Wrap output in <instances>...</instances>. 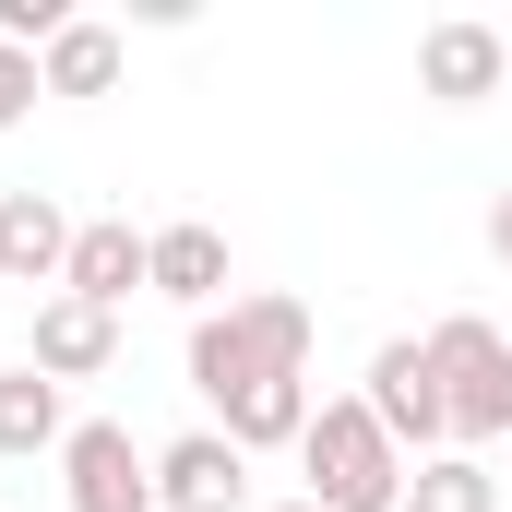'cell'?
<instances>
[{
  "label": "cell",
  "instance_id": "obj_1",
  "mask_svg": "<svg viewBox=\"0 0 512 512\" xmlns=\"http://www.w3.org/2000/svg\"><path fill=\"white\" fill-rule=\"evenodd\" d=\"M298 501L322 512H393L405 501V453L382 441V417L358 405V393H334V405H310V429H298Z\"/></svg>",
  "mask_w": 512,
  "mask_h": 512
},
{
  "label": "cell",
  "instance_id": "obj_2",
  "mask_svg": "<svg viewBox=\"0 0 512 512\" xmlns=\"http://www.w3.org/2000/svg\"><path fill=\"white\" fill-rule=\"evenodd\" d=\"M417 346H429V370H441V405H453V453H477V441H512V334H501V322L453 310V322H429Z\"/></svg>",
  "mask_w": 512,
  "mask_h": 512
},
{
  "label": "cell",
  "instance_id": "obj_3",
  "mask_svg": "<svg viewBox=\"0 0 512 512\" xmlns=\"http://www.w3.org/2000/svg\"><path fill=\"white\" fill-rule=\"evenodd\" d=\"M358 405L382 417V441L405 453V465L453 453V405H441V370H429V346H417V334H393V346H370V382H358Z\"/></svg>",
  "mask_w": 512,
  "mask_h": 512
},
{
  "label": "cell",
  "instance_id": "obj_4",
  "mask_svg": "<svg viewBox=\"0 0 512 512\" xmlns=\"http://www.w3.org/2000/svg\"><path fill=\"white\" fill-rule=\"evenodd\" d=\"M60 501L72 512H155V453H131L120 417H72V441H60Z\"/></svg>",
  "mask_w": 512,
  "mask_h": 512
},
{
  "label": "cell",
  "instance_id": "obj_5",
  "mask_svg": "<svg viewBox=\"0 0 512 512\" xmlns=\"http://www.w3.org/2000/svg\"><path fill=\"white\" fill-rule=\"evenodd\" d=\"M501 84H512V36H501V24L441 12V24L417 36V96H429V108H489Z\"/></svg>",
  "mask_w": 512,
  "mask_h": 512
},
{
  "label": "cell",
  "instance_id": "obj_6",
  "mask_svg": "<svg viewBox=\"0 0 512 512\" xmlns=\"http://www.w3.org/2000/svg\"><path fill=\"white\" fill-rule=\"evenodd\" d=\"M251 501V453L227 429H179L155 453V512H239Z\"/></svg>",
  "mask_w": 512,
  "mask_h": 512
},
{
  "label": "cell",
  "instance_id": "obj_7",
  "mask_svg": "<svg viewBox=\"0 0 512 512\" xmlns=\"http://www.w3.org/2000/svg\"><path fill=\"white\" fill-rule=\"evenodd\" d=\"M131 286H155V227H131V215H84V227H72V274H60V298L120 310Z\"/></svg>",
  "mask_w": 512,
  "mask_h": 512
},
{
  "label": "cell",
  "instance_id": "obj_8",
  "mask_svg": "<svg viewBox=\"0 0 512 512\" xmlns=\"http://www.w3.org/2000/svg\"><path fill=\"white\" fill-rule=\"evenodd\" d=\"M262 382H286V370H274V358L251 346V322H239V298H227V310H203V322H191V393H203L215 417H239V405H251Z\"/></svg>",
  "mask_w": 512,
  "mask_h": 512
},
{
  "label": "cell",
  "instance_id": "obj_9",
  "mask_svg": "<svg viewBox=\"0 0 512 512\" xmlns=\"http://www.w3.org/2000/svg\"><path fill=\"white\" fill-rule=\"evenodd\" d=\"M120 358V310H84V298H36V346H24V370H48V382H96Z\"/></svg>",
  "mask_w": 512,
  "mask_h": 512
},
{
  "label": "cell",
  "instance_id": "obj_10",
  "mask_svg": "<svg viewBox=\"0 0 512 512\" xmlns=\"http://www.w3.org/2000/svg\"><path fill=\"white\" fill-rule=\"evenodd\" d=\"M60 274H72V215L48 191H0V286H48L60 298Z\"/></svg>",
  "mask_w": 512,
  "mask_h": 512
},
{
  "label": "cell",
  "instance_id": "obj_11",
  "mask_svg": "<svg viewBox=\"0 0 512 512\" xmlns=\"http://www.w3.org/2000/svg\"><path fill=\"white\" fill-rule=\"evenodd\" d=\"M155 298H179L191 322L227 298V227H203V215H179V227H155Z\"/></svg>",
  "mask_w": 512,
  "mask_h": 512
},
{
  "label": "cell",
  "instance_id": "obj_12",
  "mask_svg": "<svg viewBox=\"0 0 512 512\" xmlns=\"http://www.w3.org/2000/svg\"><path fill=\"white\" fill-rule=\"evenodd\" d=\"M120 60H131V48H120V24L72 12V24L36 48V84H48V96H120Z\"/></svg>",
  "mask_w": 512,
  "mask_h": 512
},
{
  "label": "cell",
  "instance_id": "obj_13",
  "mask_svg": "<svg viewBox=\"0 0 512 512\" xmlns=\"http://www.w3.org/2000/svg\"><path fill=\"white\" fill-rule=\"evenodd\" d=\"M60 441H72V393L48 382V370H24V358H12V370H0V453H12V465H36V453H60Z\"/></svg>",
  "mask_w": 512,
  "mask_h": 512
},
{
  "label": "cell",
  "instance_id": "obj_14",
  "mask_svg": "<svg viewBox=\"0 0 512 512\" xmlns=\"http://www.w3.org/2000/svg\"><path fill=\"white\" fill-rule=\"evenodd\" d=\"M393 512H501V477L477 453H429V465H405V501Z\"/></svg>",
  "mask_w": 512,
  "mask_h": 512
},
{
  "label": "cell",
  "instance_id": "obj_15",
  "mask_svg": "<svg viewBox=\"0 0 512 512\" xmlns=\"http://www.w3.org/2000/svg\"><path fill=\"white\" fill-rule=\"evenodd\" d=\"M239 322H251V346L286 370V382H310V346H322V322H310V298H239Z\"/></svg>",
  "mask_w": 512,
  "mask_h": 512
},
{
  "label": "cell",
  "instance_id": "obj_16",
  "mask_svg": "<svg viewBox=\"0 0 512 512\" xmlns=\"http://www.w3.org/2000/svg\"><path fill=\"white\" fill-rule=\"evenodd\" d=\"M60 24H72L60 0H0V48H48Z\"/></svg>",
  "mask_w": 512,
  "mask_h": 512
},
{
  "label": "cell",
  "instance_id": "obj_17",
  "mask_svg": "<svg viewBox=\"0 0 512 512\" xmlns=\"http://www.w3.org/2000/svg\"><path fill=\"white\" fill-rule=\"evenodd\" d=\"M36 96H48V84H36V48H0V131L24 120Z\"/></svg>",
  "mask_w": 512,
  "mask_h": 512
},
{
  "label": "cell",
  "instance_id": "obj_18",
  "mask_svg": "<svg viewBox=\"0 0 512 512\" xmlns=\"http://www.w3.org/2000/svg\"><path fill=\"white\" fill-rule=\"evenodd\" d=\"M489 262L512 274V191H489Z\"/></svg>",
  "mask_w": 512,
  "mask_h": 512
},
{
  "label": "cell",
  "instance_id": "obj_19",
  "mask_svg": "<svg viewBox=\"0 0 512 512\" xmlns=\"http://www.w3.org/2000/svg\"><path fill=\"white\" fill-rule=\"evenodd\" d=\"M274 512H322V501H274Z\"/></svg>",
  "mask_w": 512,
  "mask_h": 512
},
{
  "label": "cell",
  "instance_id": "obj_20",
  "mask_svg": "<svg viewBox=\"0 0 512 512\" xmlns=\"http://www.w3.org/2000/svg\"><path fill=\"white\" fill-rule=\"evenodd\" d=\"M501 334H512V322H501Z\"/></svg>",
  "mask_w": 512,
  "mask_h": 512
}]
</instances>
